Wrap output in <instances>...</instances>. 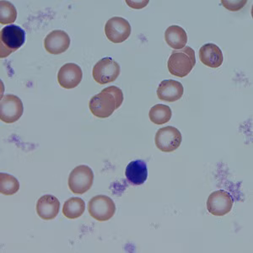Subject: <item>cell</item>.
<instances>
[{"label":"cell","mask_w":253,"mask_h":253,"mask_svg":"<svg viewBox=\"0 0 253 253\" xmlns=\"http://www.w3.org/2000/svg\"><path fill=\"white\" fill-rule=\"evenodd\" d=\"M88 212L97 221H107L115 214V203L107 196H95L88 203Z\"/></svg>","instance_id":"obj_5"},{"label":"cell","mask_w":253,"mask_h":253,"mask_svg":"<svg viewBox=\"0 0 253 253\" xmlns=\"http://www.w3.org/2000/svg\"><path fill=\"white\" fill-rule=\"evenodd\" d=\"M105 34L107 39L113 43H122L129 38L131 26L124 18L112 17L106 23Z\"/></svg>","instance_id":"obj_9"},{"label":"cell","mask_w":253,"mask_h":253,"mask_svg":"<svg viewBox=\"0 0 253 253\" xmlns=\"http://www.w3.org/2000/svg\"><path fill=\"white\" fill-rule=\"evenodd\" d=\"M26 42V32L15 25L6 26L0 32V58H5L17 51Z\"/></svg>","instance_id":"obj_3"},{"label":"cell","mask_w":253,"mask_h":253,"mask_svg":"<svg viewBox=\"0 0 253 253\" xmlns=\"http://www.w3.org/2000/svg\"><path fill=\"white\" fill-rule=\"evenodd\" d=\"M196 64L195 52L192 47L186 46L174 50L167 62V68L170 75L183 78L189 75Z\"/></svg>","instance_id":"obj_2"},{"label":"cell","mask_w":253,"mask_h":253,"mask_svg":"<svg viewBox=\"0 0 253 253\" xmlns=\"http://www.w3.org/2000/svg\"><path fill=\"white\" fill-rule=\"evenodd\" d=\"M248 3V1L246 0H222L221 3L225 9H227L230 11H238L240 9H242Z\"/></svg>","instance_id":"obj_22"},{"label":"cell","mask_w":253,"mask_h":253,"mask_svg":"<svg viewBox=\"0 0 253 253\" xmlns=\"http://www.w3.org/2000/svg\"><path fill=\"white\" fill-rule=\"evenodd\" d=\"M233 207V199L230 193L219 190L210 194L207 200V210L214 216H224L230 213Z\"/></svg>","instance_id":"obj_10"},{"label":"cell","mask_w":253,"mask_h":253,"mask_svg":"<svg viewBox=\"0 0 253 253\" xmlns=\"http://www.w3.org/2000/svg\"><path fill=\"white\" fill-rule=\"evenodd\" d=\"M182 141L181 133L172 126L161 127L156 132L155 143L162 152L170 153L177 150Z\"/></svg>","instance_id":"obj_7"},{"label":"cell","mask_w":253,"mask_h":253,"mask_svg":"<svg viewBox=\"0 0 253 253\" xmlns=\"http://www.w3.org/2000/svg\"><path fill=\"white\" fill-rule=\"evenodd\" d=\"M85 210V204L81 198H70L68 199L63 207V215L69 219H78L82 216Z\"/></svg>","instance_id":"obj_18"},{"label":"cell","mask_w":253,"mask_h":253,"mask_svg":"<svg viewBox=\"0 0 253 253\" xmlns=\"http://www.w3.org/2000/svg\"><path fill=\"white\" fill-rule=\"evenodd\" d=\"M172 112L170 107L164 104H157L151 107L149 112V118L153 124L156 125H163L170 121Z\"/></svg>","instance_id":"obj_19"},{"label":"cell","mask_w":253,"mask_h":253,"mask_svg":"<svg viewBox=\"0 0 253 253\" xmlns=\"http://www.w3.org/2000/svg\"><path fill=\"white\" fill-rule=\"evenodd\" d=\"M199 58L205 66L217 69L224 62V56L221 49L213 43L205 44L199 49Z\"/></svg>","instance_id":"obj_15"},{"label":"cell","mask_w":253,"mask_h":253,"mask_svg":"<svg viewBox=\"0 0 253 253\" xmlns=\"http://www.w3.org/2000/svg\"><path fill=\"white\" fill-rule=\"evenodd\" d=\"M94 173L90 167L81 165L70 172L68 180L69 189L74 194L81 195L88 192L92 187Z\"/></svg>","instance_id":"obj_4"},{"label":"cell","mask_w":253,"mask_h":253,"mask_svg":"<svg viewBox=\"0 0 253 253\" xmlns=\"http://www.w3.org/2000/svg\"><path fill=\"white\" fill-rule=\"evenodd\" d=\"M82 78V69L76 63H66L58 71V82L64 89H71L78 86Z\"/></svg>","instance_id":"obj_11"},{"label":"cell","mask_w":253,"mask_h":253,"mask_svg":"<svg viewBox=\"0 0 253 253\" xmlns=\"http://www.w3.org/2000/svg\"><path fill=\"white\" fill-rule=\"evenodd\" d=\"M123 102V90L117 86H109L89 100V108L96 118H107L121 107Z\"/></svg>","instance_id":"obj_1"},{"label":"cell","mask_w":253,"mask_h":253,"mask_svg":"<svg viewBox=\"0 0 253 253\" xmlns=\"http://www.w3.org/2000/svg\"><path fill=\"white\" fill-rule=\"evenodd\" d=\"M70 46V38L67 32L55 30L44 39V47L50 54L58 55L66 52Z\"/></svg>","instance_id":"obj_12"},{"label":"cell","mask_w":253,"mask_h":253,"mask_svg":"<svg viewBox=\"0 0 253 253\" xmlns=\"http://www.w3.org/2000/svg\"><path fill=\"white\" fill-rule=\"evenodd\" d=\"M37 213L41 219L43 220L54 219L60 209V202L55 196L44 195L38 199L37 203Z\"/></svg>","instance_id":"obj_13"},{"label":"cell","mask_w":253,"mask_h":253,"mask_svg":"<svg viewBox=\"0 0 253 253\" xmlns=\"http://www.w3.org/2000/svg\"><path fill=\"white\" fill-rule=\"evenodd\" d=\"M166 42L175 50L183 48L187 43V34L182 27L179 26H170L165 32Z\"/></svg>","instance_id":"obj_17"},{"label":"cell","mask_w":253,"mask_h":253,"mask_svg":"<svg viewBox=\"0 0 253 253\" xmlns=\"http://www.w3.org/2000/svg\"><path fill=\"white\" fill-rule=\"evenodd\" d=\"M126 180L130 184L139 186L144 184L148 178V168L144 161H132L127 165L125 171Z\"/></svg>","instance_id":"obj_16"},{"label":"cell","mask_w":253,"mask_h":253,"mask_svg":"<svg viewBox=\"0 0 253 253\" xmlns=\"http://www.w3.org/2000/svg\"><path fill=\"white\" fill-rule=\"evenodd\" d=\"M121 69L118 62L113 58L107 57L98 61L93 68V79L100 84L112 83L120 75Z\"/></svg>","instance_id":"obj_6"},{"label":"cell","mask_w":253,"mask_h":253,"mask_svg":"<svg viewBox=\"0 0 253 253\" xmlns=\"http://www.w3.org/2000/svg\"><path fill=\"white\" fill-rule=\"evenodd\" d=\"M20 189V183L15 176L0 173V193L3 195L11 196L17 193Z\"/></svg>","instance_id":"obj_20"},{"label":"cell","mask_w":253,"mask_h":253,"mask_svg":"<svg viewBox=\"0 0 253 253\" xmlns=\"http://www.w3.org/2000/svg\"><path fill=\"white\" fill-rule=\"evenodd\" d=\"M17 18V10L15 5L9 1H0V24L9 25L13 24Z\"/></svg>","instance_id":"obj_21"},{"label":"cell","mask_w":253,"mask_h":253,"mask_svg":"<svg viewBox=\"0 0 253 253\" xmlns=\"http://www.w3.org/2000/svg\"><path fill=\"white\" fill-rule=\"evenodd\" d=\"M184 93L181 83L174 80L161 81L157 89V96L161 101L174 102L181 99Z\"/></svg>","instance_id":"obj_14"},{"label":"cell","mask_w":253,"mask_h":253,"mask_svg":"<svg viewBox=\"0 0 253 253\" xmlns=\"http://www.w3.org/2000/svg\"><path fill=\"white\" fill-rule=\"evenodd\" d=\"M24 107L20 98L15 95H6L1 99L0 119L5 124H14L23 115Z\"/></svg>","instance_id":"obj_8"}]
</instances>
